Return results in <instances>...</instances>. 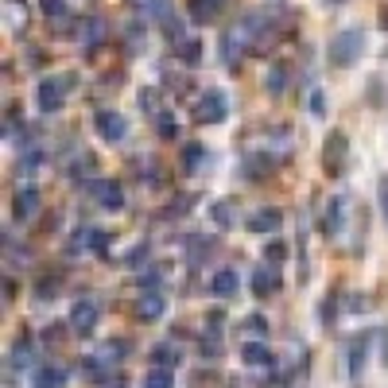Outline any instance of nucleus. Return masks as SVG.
I'll return each mask as SVG.
<instances>
[{
	"label": "nucleus",
	"instance_id": "obj_1",
	"mask_svg": "<svg viewBox=\"0 0 388 388\" xmlns=\"http://www.w3.org/2000/svg\"><path fill=\"white\" fill-rule=\"evenodd\" d=\"M361 47H365V35H361L357 28L338 31V35L330 39V62H334V66H350L361 55Z\"/></svg>",
	"mask_w": 388,
	"mask_h": 388
},
{
	"label": "nucleus",
	"instance_id": "obj_2",
	"mask_svg": "<svg viewBox=\"0 0 388 388\" xmlns=\"http://www.w3.org/2000/svg\"><path fill=\"white\" fill-rule=\"evenodd\" d=\"M229 109V97L221 94V89H206L202 97H198V121H210V125H218L221 117H226Z\"/></svg>",
	"mask_w": 388,
	"mask_h": 388
},
{
	"label": "nucleus",
	"instance_id": "obj_3",
	"mask_svg": "<svg viewBox=\"0 0 388 388\" xmlns=\"http://www.w3.org/2000/svg\"><path fill=\"white\" fill-rule=\"evenodd\" d=\"M70 89V78H47L43 86H39V105H43L47 113L62 109V94Z\"/></svg>",
	"mask_w": 388,
	"mask_h": 388
},
{
	"label": "nucleus",
	"instance_id": "obj_4",
	"mask_svg": "<svg viewBox=\"0 0 388 388\" xmlns=\"http://www.w3.org/2000/svg\"><path fill=\"white\" fill-rule=\"evenodd\" d=\"M97 132H101L105 140H121L128 132V121L121 117V113H113V109H101L97 113Z\"/></svg>",
	"mask_w": 388,
	"mask_h": 388
},
{
	"label": "nucleus",
	"instance_id": "obj_5",
	"mask_svg": "<svg viewBox=\"0 0 388 388\" xmlns=\"http://www.w3.org/2000/svg\"><path fill=\"white\" fill-rule=\"evenodd\" d=\"M70 326L78 330V334H89V330L97 326V299H82L70 315Z\"/></svg>",
	"mask_w": 388,
	"mask_h": 388
},
{
	"label": "nucleus",
	"instance_id": "obj_6",
	"mask_svg": "<svg viewBox=\"0 0 388 388\" xmlns=\"http://www.w3.org/2000/svg\"><path fill=\"white\" fill-rule=\"evenodd\" d=\"M89 191H94V198L105 206V210H121V206H125V191H121L117 183H109V179H105V183H94Z\"/></svg>",
	"mask_w": 388,
	"mask_h": 388
},
{
	"label": "nucleus",
	"instance_id": "obj_7",
	"mask_svg": "<svg viewBox=\"0 0 388 388\" xmlns=\"http://www.w3.org/2000/svg\"><path fill=\"white\" fill-rule=\"evenodd\" d=\"M342 163H345V136L342 132H334V136H330V144H326V167L334 171H342Z\"/></svg>",
	"mask_w": 388,
	"mask_h": 388
},
{
	"label": "nucleus",
	"instance_id": "obj_8",
	"mask_svg": "<svg viewBox=\"0 0 388 388\" xmlns=\"http://www.w3.org/2000/svg\"><path fill=\"white\" fill-rule=\"evenodd\" d=\"M163 307H167V303H163V295L148 292V295H140V303H136V315L152 323V318H160V315H163Z\"/></svg>",
	"mask_w": 388,
	"mask_h": 388
},
{
	"label": "nucleus",
	"instance_id": "obj_9",
	"mask_svg": "<svg viewBox=\"0 0 388 388\" xmlns=\"http://www.w3.org/2000/svg\"><path fill=\"white\" fill-rule=\"evenodd\" d=\"M35 210H39V191H35V187L16 191V218H31Z\"/></svg>",
	"mask_w": 388,
	"mask_h": 388
},
{
	"label": "nucleus",
	"instance_id": "obj_10",
	"mask_svg": "<svg viewBox=\"0 0 388 388\" xmlns=\"http://www.w3.org/2000/svg\"><path fill=\"white\" fill-rule=\"evenodd\" d=\"M342 221H345V198H330V210H326V233L338 237L342 233Z\"/></svg>",
	"mask_w": 388,
	"mask_h": 388
},
{
	"label": "nucleus",
	"instance_id": "obj_11",
	"mask_svg": "<svg viewBox=\"0 0 388 388\" xmlns=\"http://www.w3.org/2000/svg\"><path fill=\"white\" fill-rule=\"evenodd\" d=\"M237 284H241V279H237V272H233V268H221L218 276L210 279V292H214V295H233Z\"/></svg>",
	"mask_w": 388,
	"mask_h": 388
},
{
	"label": "nucleus",
	"instance_id": "obj_12",
	"mask_svg": "<svg viewBox=\"0 0 388 388\" xmlns=\"http://www.w3.org/2000/svg\"><path fill=\"white\" fill-rule=\"evenodd\" d=\"M62 384H66V373L59 365H43L35 373V388H62Z\"/></svg>",
	"mask_w": 388,
	"mask_h": 388
},
{
	"label": "nucleus",
	"instance_id": "obj_13",
	"mask_svg": "<svg viewBox=\"0 0 388 388\" xmlns=\"http://www.w3.org/2000/svg\"><path fill=\"white\" fill-rule=\"evenodd\" d=\"M276 226H279V210H257L249 218V229H257V233H272Z\"/></svg>",
	"mask_w": 388,
	"mask_h": 388
},
{
	"label": "nucleus",
	"instance_id": "obj_14",
	"mask_svg": "<svg viewBox=\"0 0 388 388\" xmlns=\"http://www.w3.org/2000/svg\"><path fill=\"white\" fill-rule=\"evenodd\" d=\"M241 357L249 361V365H272V353H268V345H260V342L241 345Z\"/></svg>",
	"mask_w": 388,
	"mask_h": 388
},
{
	"label": "nucleus",
	"instance_id": "obj_15",
	"mask_svg": "<svg viewBox=\"0 0 388 388\" xmlns=\"http://www.w3.org/2000/svg\"><path fill=\"white\" fill-rule=\"evenodd\" d=\"M276 284H279V272H276V268H260L257 276H253V287H257V295H268Z\"/></svg>",
	"mask_w": 388,
	"mask_h": 388
},
{
	"label": "nucleus",
	"instance_id": "obj_16",
	"mask_svg": "<svg viewBox=\"0 0 388 388\" xmlns=\"http://www.w3.org/2000/svg\"><path fill=\"white\" fill-rule=\"evenodd\" d=\"M105 39V20L101 16H89V23H86V47H97Z\"/></svg>",
	"mask_w": 388,
	"mask_h": 388
},
{
	"label": "nucleus",
	"instance_id": "obj_17",
	"mask_svg": "<svg viewBox=\"0 0 388 388\" xmlns=\"http://www.w3.org/2000/svg\"><path fill=\"white\" fill-rule=\"evenodd\" d=\"M175 384V377L167 373V369H152V373L144 377V388H171Z\"/></svg>",
	"mask_w": 388,
	"mask_h": 388
},
{
	"label": "nucleus",
	"instance_id": "obj_18",
	"mask_svg": "<svg viewBox=\"0 0 388 388\" xmlns=\"http://www.w3.org/2000/svg\"><path fill=\"white\" fill-rule=\"evenodd\" d=\"M155 125H160V136L163 140H179V121L171 117V113H160V121H155Z\"/></svg>",
	"mask_w": 388,
	"mask_h": 388
},
{
	"label": "nucleus",
	"instance_id": "obj_19",
	"mask_svg": "<svg viewBox=\"0 0 388 388\" xmlns=\"http://www.w3.org/2000/svg\"><path fill=\"white\" fill-rule=\"evenodd\" d=\"M214 8H218V0H191V16H194V20H210Z\"/></svg>",
	"mask_w": 388,
	"mask_h": 388
},
{
	"label": "nucleus",
	"instance_id": "obj_20",
	"mask_svg": "<svg viewBox=\"0 0 388 388\" xmlns=\"http://www.w3.org/2000/svg\"><path fill=\"white\" fill-rule=\"evenodd\" d=\"M264 86H268L272 94H279V89H284V66H272L268 78H264Z\"/></svg>",
	"mask_w": 388,
	"mask_h": 388
},
{
	"label": "nucleus",
	"instance_id": "obj_21",
	"mask_svg": "<svg viewBox=\"0 0 388 388\" xmlns=\"http://www.w3.org/2000/svg\"><path fill=\"white\" fill-rule=\"evenodd\" d=\"M202 144H191V148H187V155H183V163H187V171H194L198 167V160H202Z\"/></svg>",
	"mask_w": 388,
	"mask_h": 388
},
{
	"label": "nucleus",
	"instance_id": "obj_22",
	"mask_svg": "<svg viewBox=\"0 0 388 388\" xmlns=\"http://www.w3.org/2000/svg\"><path fill=\"white\" fill-rule=\"evenodd\" d=\"M28 361H31V345L28 342L16 345V350H12V365H28Z\"/></svg>",
	"mask_w": 388,
	"mask_h": 388
},
{
	"label": "nucleus",
	"instance_id": "obj_23",
	"mask_svg": "<svg viewBox=\"0 0 388 388\" xmlns=\"http://www.w3.org/2000/svg\"><path fill=\"white\" fill-rule=\"evenodd\" d=\"M198 47H202V43H194V39H187V43H183V59H187V62H198V59H202V51H198Z\"/></svg>",
	"mask_w": 388,
	"mask_h": 388
},
{
	"label": "nucleus",
	"instance_id": "obj_24",
	"mask_svg": "<svg viewBox=\"0 0 388 388\" xmlns=\"http://www.w3.org/2000/svg\"><path fill=\"white\" fill-rule=\"evenodd\" d=\"M311 113H315V117H323V113H326V97L318 94V89L311 94Z\"/></svg>",
	"mask_w": 388,
	"mask_h": 388
},
{
	"label": "nucleus",
	"instance_id": "obj_25",
	"mask_svg": "<svg viewBox=\"0 0 388 388\" xmlns=\"http://www.w3.org/2000/svg\"><path fill=\"white\" fill-rule=\"evenodd\" d=\"M284 253H287L284 245H279V241H272L268 249H264V257H268V260H284Z\"/></svg>",
	"mask_w": 388,
	"mask_h": 388
},
{
	"label": "nucleus",
	"instance_id": "obj_26",
	"mask_svg": "<svg viewBox=\"0 0 388 388\" xmlns=\"http://www.w3.org/2000/svg\"><path fill=\"white\" fill-rule=\"evenodd\" d=\"M245 326H249V330H253V334H264V330H268V323H264V318H260V315H253V318H249V323H245Z\"/></svg>",
	"mask_w": 388,
	"mask_h": 388
},
{
	"label": "nucleus",
	"instance_id": "obj_27",
	"mask_svg": "<svg viewBox=\"0 0 388 388\" xmlns=\"http://www.w3.org/2000/svg\"><path fill=\"white\" fill-rule=\"evenodd\" d=\"M43 12L47 16H62V0H43Z\"/></svg>",
	"mask_w": 388,
	"mask_h": 388
},
{
	"label": "nucleus",
	"instance_id": "obj_28",
	"mask_svg": "<svg viewBox=\"0 0 388 388\" xmlns=\"http://www.w3.org/2000/svg\"><path fill=\"white\" fill-rule=\"evenodd\" d=\"M361 361H365V345H353V373L361 369Z\"/></svg>",
	"mask_w": 388,
	"mask_h": 388
},
{
	"label": "nucleus",
	"instance_id": "obj_29",
	"mask_svg": "<svg viewBox=\"0 0 388 388\" xmlns=\"http://www.w3.org/2000/svg\"><path fill=\"white\" fill-rule=\"evenodd\" d=\"M214 218H218V221H229V206H214Z\"/></svg>",
	"mask_w": 388,
	"mask_h": 388
},
{
	"label": "nucleus",
	"instance_id": "obj_30",
	"mask_svg": "<svg viewBox=\"0 0 388 388\" xmlns=\"http://www.w3.org/2000/svg\"><path fill=\"white\" fill-rule=\"evenodd\" d=\"M140 105H155V89H144V94H140Z\"/></svg>",
	"mask_w": 388,
	"mask_h": 388
},
{
	"label": "nucleus",
	"instance_id": "obj_31",
	"mask_svg": "<svg viewBox=\"0 0 388 388\" xmlns=\"http://www.w3.org/2000/svg\"><path fill=\"white\" fill-rule=\"evenodd\" d=\"M381 202H384V218H388V179L381 183Z\"/></svg>",
	"mask_w": 388,
	"mask_h": 388
}]
</instances>
